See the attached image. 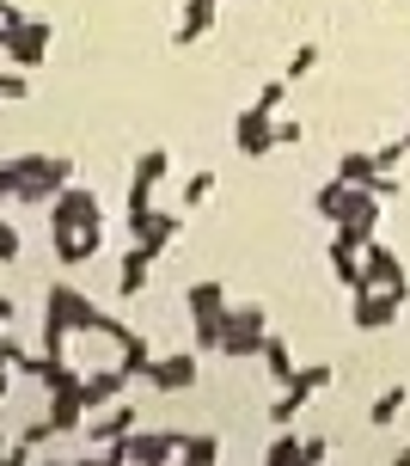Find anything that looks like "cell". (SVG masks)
I'll list each match as a JSON object with an SVG mask.
<instances>
[{"label": "cell", "instance_id": "cell-1", "mask_svg": "<svg viewBox=\"0 0 410 466\" xmlns=\"http://www.w3.org/2000/svg\"><path fill=\"white\" fill-rule=\"evenodd\" d=\"M74 331H98V338H116L123 331V319H111L98 301H86L74 282H55L44 301V350H55L62 356V344H68Z\"/></svg>", "mask_w": 410, "mask_h": 466}, {"label": "cell", "instance_id": "cell-2", "mask_svg": "<svg viewBox=\"0 0 410 466\" xmlns=\"http://www.w3.org/2000/svg\"><path fill=\"white\" fill-rule=\"evenodd\" d=\"M74 178V160H62V154H19V203H55L62 190H68Z\"/></svg>", "mask_w": 410, "mask_h": 466}, {"label": "cell", "instance_id": "cell-3", "mask_svg": "<svg viewBox=\"0 0 410 466\" xmlns=\"http://www.w3.org/2000/svg\"><path fill=\"white\" fill-rule=\"evenodd\" d=\"M264 338H270V319H264V307H227V313H221V350H227L233 362H245V356H264Z\"/></svg>", "mask_w": 410, "mask_h": 466}, {"label": "cell", "instance_id": "cell-4", "mask_svg": "<svg viewBox=\"0 0 410 466\" xmlns=\"http://www.w3.org/2000/svg\"><path fill=\"white\" fill-rule=\"evenodd\" d=\"M233 147L245 154V160H264L275 147V111H264V105H245V111L233 116Z\"/></svg>", "mask_w": 410, "mask_h": 466}, {"label": "cell", "instance_id": "cell-5", "mask_svg": "<svg viewBox=\"0 0 410 466\" xmlns=\"http://www.w3.org/2000/svg\"><path fill=\"white\" fill-rule=\"evenodd\" d=\"M325 387H331V369H300L295 380H288V387H282V393H275V405H270V423H295L300 411H306V399L313 393H325Z\"/></svg>", "mask_w": 410, "mask_h": 466}, {"label": "cell", "instance_id": "cell-6", "mask_svg": "<svg viewBox=\"0 0 410 466\" xmlns=\"http://www.w3.org/2000/svg\"><path fill=\"white\" fill-rule=\"evenodd\" d=\"M62 228H105V209H98L92 190L68 185L55 203H49V233H62Z\"/></svg>", "mask_w": 410, "mask_h": 466}, {"label": "cell", "instance_id": "cell-7", "mask_svg": "<svg viewBox=\"0 0 410 466\" xmlns=\"http://www.w3.org/2000/svg\"><path fill=\"white\" fill-rule=\"evenodd\" d=\"M19 374H31V380H37L44 393H68V387H80V380H86V374L74 369L68 356H55V350H44V356H25Z\"/></svg>", "mask_w": 410, "mask_h": 466}, {"label": "cell", "instance_id": "cell-8", "mask_svg": "<svg viewBox=\"0 0 410 466\" xmlns=\"http://www.w3.org/2000/svg\"><path fill=\"white\" fill-rule=\"evenodd\" d=\"M405 307V289H355V326L362 331H386Z\"/></svg>", "mask_w": 410, "mask_h": 466}, {"label": "cell", "instance_id": "cell-9", "mask_svg": "<svg viewBox=\"0 0 410 466\" xmlns=\"http://www.w3.org/2000/svg\"><path fill=\"white\" fill-rule=\"evenodd\" d=\"M165 147H147V154H141L135 160V178H129V215H147L154 209V185H160L165 178Z\"/></svg>", "mask_w": 410, "mask_h": 466}, {"label": "cell", "instance_id": "cell-10", "mask_svg": "<svg viewBox=\"0 0 410 466\" xmlns=\"http://www.w3.org/2000/svg\"><path fill=\"white\" fill-rule=\"evenodd\" d=\"M6 56H13V68L31 74V68L49 56V25H44V19H19V25H13V44H6Z\"/></svg>", "mask_w": 410, "mask_h": 466}, {"label": "cell", "instance_id": "cell-11", "mask_svg": "<svg viewBox=\"0 0 410 466\" xmlns=\"http://www.w3.org/2000/svg\"><path fill=\"white\" fill-rule=\"evenodd\" d=\"M178 215L172 209H147V215H129V239H141V246H147V252L160 258L165 246H172V239H178Z\"/></svg>", "mask_w": 410, "mask_h": 466}, {"label": "cell", "instance_id": "cell-12", "mask_svg": "<svg viewBox=\"0 0 410 466\" xmlns=\"http://www.w3.org/2000/svg\"><path fill=\"white\" fill-rule=\"evenodd\" d=\"M362 289H405V264H398V252H386L380 239L362 246Z\"/></svg>", "mask_w": 410, "mask_h": 466}, {"label": "cell", "instance_id": "cell-13", "mask_svg": "<svg viewBox=\"0 0 410 466\" xmlns=\"http://www.w3.org/2000/svg\"><path fill=\"white\" fill-rule=\"evenodd\" d=\"M178 448H184V436H165V430H129V461H141V466L172 461Z\"/></svg>", "mask_w": 410, "mask_h": 466}, {"label": "cell", "instance_id": "cell-14", "mask_svg": "<svg viewBox=\"0 0 410 466\" xmlns=\"http://www.w3.org/2000/svg\"><path fill=\"white\" fill-rule=\"evenodd\" d=\"M196 356H160L154 369H147V380L160 387V393H184V387H196Z\"/></svg>", "mask_w": 410, "mask_h": 466}, {"label": "cell", "instance_id": "cell-15", "mask_svg": "<svg viewBox=\"0 0 410 466\" xmlns=\"http://www.w3.org/2000/svg\"><path fill=\"white\" fill-rule=\"evenodd\" d=\"M123 387H129V369H123V362H116V369H98V374H86V380H80V393H86L92 411L116 405V399H123Z\"/></svg>", "mask_w": 410, "mask_h": 466}, {"label": "cell", "instance_id": "cell-16", "mask_svg": "<svg viewBox=\"0 0 410 466\" xmlns=\"http://www.w3.org/2000/svg\"><path fill=\"white\" fill-rule=\"evenodd\" d=\"M215 13H221V0H184L172 44H196V37H208V31H215Z\"/></svg>", "mask_w": 410, "mask_h": 466}, {"label": "cell", "instance_id": "cell-17", "mask_svg": "<svg viewBox=\"0 0 410 466\" xmlns=\"http://www.w3.org/2000/svg\"><path fill=\"white\" fill-rule=\"evenodd\" d=\"M92 252H98V228H62V233H55V258H62V270L92 264Z\"/></svg>", "mask_w": 410, "mask_h": 466}, {"label": "cell", "instance_id": "cell-18", "mask_svg": "<svg viewBox=\"0 0 410 466\" xmlns=\"http://www.w3.org/2000/svg\"><path fill=\"white\" fill-rule=\"evenodd\" d=\"M147 270H154V252L135 239V246L123 252V264H116V295H141V289H147Z\"/></svg>", "mask_w": 410, "mask_h": 466}, {"label": "cell", "instance_id": "cell-19", "mask_svg": "<svg viewBox=\"0 0 410 466\" xmlns=\"http://www.w3.org/2000/svg\"><path fill=\"white\" fill-rule=\"evenodd\" d=\"M355 190H362V185H349V178H331V185H319V197H313V209H319L325 221L337 228L343 215L355 209Z\"/></svg>", "mask_w": 410, "mask_h": 466}, {"label": "cell", "instance_id": "cell-20", "mask_svg": "<svg viewBox=\"0 0 410 466\" xmlns=\"http://www.w3.org/2000/svg\"><path fill=\"white\" fill-rule=\"evenodd\" d=\"M135 423H141L135 405H105V418L86 423V442H116V436H129Z\"/></svg>", "mask_w": 410, "mask_h": 466}, {"label": "cell", "instance_id": "cell-21", "mask_svg": "<svg viewBox=\"0 0 410 466\" xmlns=\"http://www.w3.org/2000/svg\"><path fill=\"white\" fill-rule=\"evenodd\" d=\"M86 418H92V405H86V393H80V387L49 393V423H55V430H80Z\"/></svg>", "mask_w": 410, "mask_h": 466}, {"label": "cell", "instance_id": "cell-22", "mask_svg": "<svg viewBox=\"0 0 410 466\" xmlns=\"http://www.w3.org/2000/svg\"><path fill=\"white\" fill-rule=\"evenodd\" d=\"M264 369H270L275 387H288V380L300 374V362H295V350H288V338H275V331L264 338Z\"/></svg>", "mask_w": 410, "mask_h": 466}, {"label": "cell", "instance_id": "cell-23", "mask_svg": "<svg viewBox=\"0 0 410 466\" xmlns=\"http://www.w3.org/2000/svg\"><path fill=\"white\" fill-rule=\"evenodd\" d=\"M184 307H190V319H215V313H227V289L221 282H190Z\"/></svg>", "mask_w": 410, "mask_h": 466}, {"label": "cell", "instance_id": "cell-24", "mask_svg": "<svg viewBox=\"0 0 410 466\" xmlns=\"http://www.w3.org/2000/svg\"><path fill=\"white\" fill-rule=\"evenodd\" d=\"M116 350H123V369H129V374H147V369H154V350H147V338H141V331L123 326V331H116Z\"/></svg>", "mask_w": 410, "mask_h": 466}, {"label": "cell", "instance_id": "cell-25", "mask_svg": "<svg viewBox=\"0 0 410 466\" xmlns=\"http://www.w3.org/2000/svg\"><path fill=\"white\" fill-rule=\"evenodd\" d=\"M337 178L374 190V178H380V160H374V154H343V160H337Z\"/></svg>", "mask_w": 410, "mask_h": 466}, {"label": "cell", "instance_id": "cell-26", "mask_svg": "<svg viewBox=\"0 0 410 466\" xmlns=\"http://www.w3.org/2000/svg\"><path fill=\"white\" fill-rule=\"evenodd\" d=\"M49 436H55V423H49V418H44V423H25V436L13 442V461H31V454H37Z\"/></svg>", "mask_w": 410, "mask_h": 466}, {"label": "cell", "instance_id": "cell-27", "mask_svg": "<svg viewBox=\"0 0 410 466\" xmlns=\"http://www.w3.org/2000/svg\"><path fill=\"white\" fill-rule=\"evenodd\" d=\"M178 454H184L190 466H215V461H221V442H215V436H184Z\"/></svg>", "mask_w": 410, "mask_h": 466}, {"label": "cell", "instance_id": "cell-28", "mask_svg": "<svg viewBox=\"0 0 410 466\" xmlns=\"http://www.w3.org/2000/svg\"><path fill=\"white\" fill-rule=\"evenodd\" d=\"M264 461H270V466H282V461H306V442H295V436L282 430V436H275V442L264 448Z\"/></svg>", "mask_w": 410, "mask_h": 466}, {"label": "cell", "instance_id": "cell-29", "mask_svg": "<svg viewBox=\"0 0 410 466\" xmlns=\"http://www.w3.org/2000/svg\"><path fill=\"white\" fill-rule=\"evenodd\" d=\"M405 399H410V387H386V393L374 399V423H392L398 411H405Z\"/></svg>", "mask_w": 410, "mask_h": 466}, {"label": "cell", "instance_id": "cell-30", "mask_svg": "<svg viewBox=\"0 0 410 466\" xmlns=\"http://www.w3.org/2000/svg\"><path fill=\"white\" fill-rule=\"evenodd\" d=\"M319 68V44H300L295 56H288V68H282V80H300V74Z\"/></svg>", "mask_w": 410, "mask_h": 466}, {"label": "cell", "instance_id": "cell-31", "mask_svg": "<svg viewBox=\"0 0 410 466\" xmlns=\"http://www.w3.org/2000/svg\"><path fill=\"white\" fill-rule=\"evenodd\" d=\"M215 197V172H196L190 185H184V209H196V203H208Z\"/></svg>", "mask_w": 410, "mask_h": 466}, {"label": "cell", "instance_id": "cell-32", "mask_svg": "<svg viewBox=\"0 0 410 466\" xmlns=\"http://www.w3.org/2000/svg\"><path fill=\"white\" fill-rule=\"evenodd\" d=\"M6 98H31V80H25V68H6L0 74V105Z\"/></svg>", "mask_w": 410, "mask_h": 466}, {"label": "cell", "instance_id": "cell-33", "mask_svg": "<svg viewBox=\"0 0 410 466\" xmlns=\"http://www.w3.org/2000/svg\"><path fill=\"white\" fill-rule=\"evenodd\" d=\"M196 350H221V313L215 319H196Z\"/></svg>", "mask_w": 410, "mask_h": 466}, {"label": "cell", "instance_id": "cell-34", "mask_svg": "<svg viewBox=\"0 0 410 466\" xmlns=\"http://www.w3.org/2000/svg\"><path fill=\"white\" fill-rule=\"evenodd\" d=\"M405 154H410V147H405V136H398V141H386L374 160H380V172H398V160H405Z\"/></svg>", "mask_w": 410, "mask_h": 466}, {"label": "cell", "instance_id": "cell-35", "mask_svg": "<svg viewBox=\"0 0 410 466\" xmlns=\"http://www.w3.org/2000/svg\"><path fill=\"white\" fill-rule=\"evenodd\" d=\"M13 258H19V228L0 221V264H13Z\"/></svg>", "mask_w": 410, "mask_h": 466}, {"label": "cell", "instance_id": "cell-36", "mask_svg": "<svg viewBox=\"0 0 410 466\" xmlns=\"http://www.w3.org/2000/svg\"><path fill=\"white\" fill-rule=\"evenodd\" d=\"M19 190V160H0V197H13Z\"/></svg>", "mask_w": 410, "mask_h": 466}, {"label": "cell", "instance_id": "cell-37", "mask_svg": "<svg viewBox=\"0 0 410 466\" xmlns=\"http://www.w3.org/2000/svg\"><path fill=\"white\" fill-rule=\"evenodd\" d=\"M295 141H306L300 123H275V147H295Z\"/></svg>", "mask_w": 410, "mask_h": 466}, {"label": "cell", "instance_id": "cell-38", "mask_svg": "<svg viewBox=\"0 0 410 466\" xmlns=\"http://www.w3.org/2000/svg\"><path fill=\"white\" fill-rule=\"evenodd\" d=\"M282 93H288V80H270V86L257 93V105H264V111H275V105H282Z\"/></svg>", "mask_w": 410, "mask_h": 466}, {"label": "cell", "instance_id": "cell-39", "mask_svg": "<svg viewBox=\"0 0 410 466\" xmlns=\"http://www.w3.org/2000/svg\"><path fill=\"white\" fill-rule=\"evenodd\" d=\"M6 369H13V362L0 356V399H6V387H13V374H6Z\"/></svg>", "mask_w": 410, "mask_h": 466}, {"label": "cell", "instance_id": "cell-40", "mask_svg": "<svg viewBox=\"0 0 410 466\" xmlns=\"http://www.w3.org/2000/svg\"><path fill=\"white\" fill-rule=\"evenodd\" d=\"M6 44H13V25H6V19H0V49H6Z\"/></svg>", "mask_w": 410, "mask_h": 466}, {"label": "cell", "instance_id": "cell-41", "mask_svg": "<svg viewBox=\"0 0 410 466\" xmlns=\"http://www.w3.org/2000/svg\"><path fill=\"white\" fill-rule=\"evenodd\" d=\"M398 466H410V448H405V454H398Z\"/></svg>", "mask_w": 410, "mask_h": 466}, {"label": "cell", "instance_id": "cell-42", "mask_svg": "<svg viewBox=\"0 0 410 466\" xmlns=\"http://www.w3.org/2000/svg\"><path fill=\"white\" fill-rule=\"evenodd\" d=\"M405 147H410V129H405Z\"/></svg>", "mask_w": 410, "mask_h": 466}]
</instances>
